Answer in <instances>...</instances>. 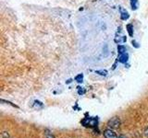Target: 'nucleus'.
<instances>
[{
	"label": "nucleus",
	"mask_w": 148,
	"mask_h": 138,
	"mask_svg": "<svg viewBox=\"0 0 148 138\" xmlns=\"http://www.w3.org/2000/svg\"><path fill=\"white\" fill-rule=\"evenodd\" d=\"M121 11V18L123 19V20H126L128 17H129V14H128L127 11H124L123 9H120Z\"/></svg>",
	"instance_id": "20e7f679"
},
{
	"label": "nucleus",
	"mask_w": 148,
	"mask_h": 138,
	"mask_svg": "<svg viewBox=\"0 0 148 138\" xmlns=\"http://www.w3.org/2000/svg\"><path fill=\"white\" fill-rule=\"evenodd\" d=\"M127 29H128V31H129V34H130V36H132V34H133V32H132V25L129 24L127 26Z\"/></svg>",
	"instance_id": "423d86ee"
},
{
	"label": "nucleus",
	"mask_w": 148,
	"mask_h": 138,
	"mask_svg": "<svg viewBox=\"0 0 148 138\" xmlns=\"http://www.w3.org/2000/svg\"><path fill=\"white\" fill-rule=\"evenodd\" d=\"M76 80L78 82H81L82 81V75H79V76H76Z\"/></svg>",
	"instance_id": "6e6552de"
},
{
	"label": "nucleus",
	"mask_w": 148,
	"mask_h": 138,
	"mask_svg": "<svg viewBox=\"0 0 148 138\" xmlns=\"http://www.w3.org/2000/svg\"><path fill=\"white\" fill-rule=\"evenodd\" d=\"M1 138H9V135L7 132H3L1 134Z\"/></svg>",
	"instance_id": "0eeeda50"
},
{
	"label": "nucleus",
	"mask_w": 148,
	"mask_h": 138,
	"mask_svg": "<svg viewBox=\"0 0 148 138\" xmlns=\"http://www.w3.org/2000/svg\"><path fill=\"white\" fill-rule=\"evenodd\" d=\"M108 127H110V129H117L120 126V120L119 117H113L111 118L108 122H107Z\"/></svg>",
	"instance_id": "f257e3e1"
},
{
	"label": "nucleus",
	"mask_w": 148,
	"mask_h": 138,
	"mask_svg": "<svg viewBox=\"0 0 148 138\" xmlns=\"http://www.w3.org/2000/svg\"><path fill=\"white\" fill-rule=\"evenodd\" d=\"M119 138H126V137H125L124 135H120V136H119Z\"/></svg>",
	"instance_id": "9d476101"
},
{
	"label": "nucleus",
	"mask_w": 148,
	"mask_h": 138,
	"mask_svg": "<svg viewBox=\"0 0 148 138\" xmlns=\"http://www.w3.org/2000/svg\"><path fill=\"white\" fill-rule=\"evenodd\" d=\"M118 51L120 52V54H122V53H125V52H126V48L124 47L123 45H119V46H118Z\"/></svg>",
	"instance_id": "39448f33"
},
{
	"label": "nucleus",
	"mask_w": 148,
	"mask_h": 138,
	"mask_svg": "<svg viewBox=\"0 0 148 138\" xmlns=\"http://www.w3.org/2000/svg\"><path fill=\"white\" fill-rule=\"evenodd\" d=\"M46 138H54V135L52 134H49V132H47L46 134Z\"/></svg>",
	"instance_id": "1a4fd4ad"
},
{
	"label": "nucleus",
	"mask_w": 148,
	"mask_h": 138,
	"mask_svg": "<svg viewBox=\"0 0 148 138\" xmlns=\"http://www.w3.org/2000/svg\"><path fill=\"white\" fill-rule=\"evenodd\" d=\"M104 136L106 138H119L116 133L113 131L112 129H106L104 132Z\"/></svg>",
	"instance_id": "f03ea898"
},
{
	"label": "nucleus",
	"mask_w": 148,
	"mask_h": 138,
	"mask_svg": "<svg viewBox=\"0 0 148 138\" xmlns=\"http://www.w3.org/2000/svg\"><path fill=\"white\" fill-rule=\"evenodd\" d=\"M128 54L125 52V53H122V54H120L119 56V60H120V62L121 63H126L128 61Z\"/></svg>",
	"instance_id": "7ed1b4c3"
}]
</instances>
